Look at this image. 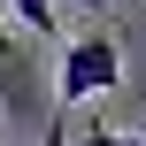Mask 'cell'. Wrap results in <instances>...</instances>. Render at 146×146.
Listing matches in <instances>:
<instances>
[{"instance_id":"5","label":"cell","mask_w":146,"mask_h":146,"mask_svg":"<svg viewBox=\"0 0 146 146\" xmlns=\"http://www.w3.org/2000/svg\"><path fill=\"white\" fill-rule=\"evenodd\" d=\"M38 146H69V123H62V115H54V123H46V131H38Z\"/></svg>"},{"instance_id":"1","label":"cell","mask_w":146,"mask_h":146,"mask_svg":"<svg viewBox=\"0 0 146 146\" xmlns=\"http://www.w3.org/2000/svg\"><path fill=\"white\" fill-rule=\"evenodd\" d=\"M115 85H123V31H85V38H69V54H62V100L77 108V100L115 92Z\"/></svg>"},{"instance_id":"4","label":"cell","mask_w":146,"mask_h":146,"mask_svg":"<svg viewBox=\"0 0 146 146\" xmlns=\"http://www.w3.org/2000/svg\"><path fill=\"white\" fill-rule=\"evenodd\" d=\"M92 146H146V139H123V131H108V123H92Z\"/></svg>"},{"instance_id":"2","label":"cell","mask_w":146,"mask_h":146,"mask_svg":"<svg viewBox=\"0 0 146 146\" xmlns=\"http://www.w3.org/2000/svg\"><path fill=\"white\" fill-rule=\"evenodd\" d=\"M46 100V85H38V54H31V38H8V23H0V115L15 108V115H31Z\"/></svg>"},{"instance_id":"3","label":"cell","mask_w":146,"mask_h":146,"mask_svg":"<svg viewBox=\"0 0 146 146\" xmlns=\"http://www.w3.org/2000/svg\"><path fill=\"white\" fill-rule=\"evenodd\" d=\"M8 8H15V23H23V31H38V38H54V31H62V23H54V0H8Z\"/></svg>"}]
</instances>
